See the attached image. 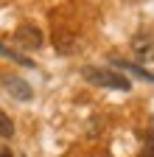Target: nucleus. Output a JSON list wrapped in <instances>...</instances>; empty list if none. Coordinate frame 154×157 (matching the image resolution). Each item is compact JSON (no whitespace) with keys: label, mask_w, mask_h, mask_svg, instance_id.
I'll list each match as a JSON object with an SVG mask.
<instances>
[{"label":"nucleus","mask_w":154,"mask_h":157,"mask_svg":"<svg viewBox=\"0 0 154 157\" xmlns=\"http://www.w3.org/2000/svg\"><path fill=\"white\" fill-rule=\"evenodd\" d=\"M81 73H84V78H87V82H92V84H101V87L123 90V93L132 87V82H129L126 76H121V73H112V70H101V67H84Z\"/></svg>","instance_id":"nucleus-1"},{"label":"nucleus","mask_w":154,"mask_h":157,"mask_svg":"<svg viewBox=\"0 0 154 157\" xmlns=\"http://www.w3.org/2000/svg\"><path fill=\"white\" fill-rule=\"evenodd\" d=\"M14 39H17V45L20 48H25V51H36V48H42V31L36 28V25H20L17 28V34H14Z\"/></svg>","instance_id":"nucleus-2"},{"label":"nucleus","mask_w":154,"mask_h":157,"mask_svg":"<svg viewBox=\"0 0 154 157\" xmlns=\"http://www.w3.org/2000/svg\"><path fill=\"white\" fill-rule=\"evenodd\" d=\"M132 48H134V53H137V59L140 62H148V59H154V39H151V34H137L132 39Z\"/></svg>","instance_id":"nucleus-3"},{"label":"nucleus","mask_w":154,"mask_h":157,"mask_svg":"<svg viewBox=\"0 0 154 157\" xmlns=\"http://www.w3.org/2000/svg\"><path fill=\"white\" fill-rule=\"evenodd\" d=\"M3 87H6L14 98H20V101H28V98L34 95V90L23 82V78H17V76H6V78H3Z\"/></svg>","instance_id":"nucleus-4"},{"label":"nucleus","mask_w":154,"mask_h":157,"mask_svg":"<svg viewBox=\"0 0 154 157\" xmlns=\"http://www.w3.org/2000/svg\"><path fill=\"white\" fill-rule=\"evenodd\" d=\"M118 67H123V70H129V73H137L140 78H146V82H154V73H148V70H143L140 65H132V62H123V59H112Z\"/></svg>","instance_id":"nucleus-5"},{"label":"nucleus","mask_w":154,"mask_h":157,"mask_svg":"<svg viewBox=\"0 0 154 157\" xmlns=\"http://www.w3.org/2000/svg\"><path fill=\"white\" fill-rule=\"evenodd\" d=\"M0 53H3V56H9V59H14V62L17 65H25V67H34V62H31V59H25V56H20V53H14V51H9L3 42H0Z\"/></svg>","instance_id":"nucleus-6"},{"label":"nucleus","mask_w":154,"mask_h":157,"mask_svg":"<svg viewBox=\"0 0 154 157\" xmlns=\"http://www.w3.org/2000/svg\"><path fill=\"white\" fill-rule=\"evenodd\" d=\"M0 135H3V137H11L14 135V124H11V118L3 109H0Z\"/></svg>","instance_id":"nucleus-7"},{"label":"nucleus","mask_w":154,"mask_h":157,"mask_svg":"<svg viewBox=\"0 0 154 157\" xmlns=\"http://www.w3.org/2000/svg\"><path fill=\"white\" fill-rule=\"evenodd\" d=\"M140 157H154V143H148V146L140 151Z\"/></svg>","instance_id":"nucleus-8"},{"label":"nucleus","mask_w":154,"mask_h":157,"mask_svg":"<svg viewBox=\"0 0 154 157\" xmlns=\"http://www.w3.org/2000/svg\"><path fill=\"white\" fill-rule=\"evenodd\" d=\"M0 157H14V154H11L9 149H3V151H0Z\"/></svg>","instance_id":"nucleus-9"}]
</instances>
